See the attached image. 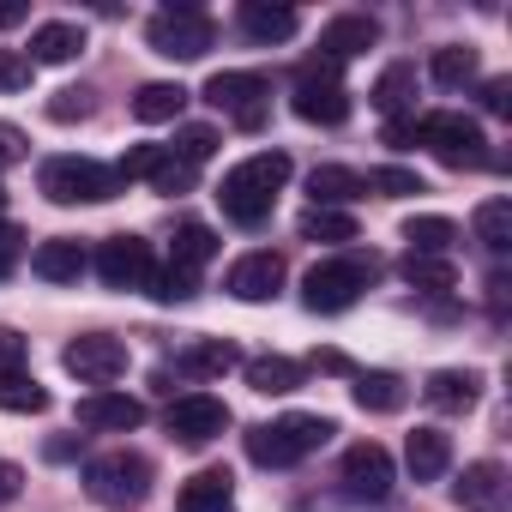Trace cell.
<instances>
[{
    "instance_id": "cell-20",
    "label": "cell",
    "mask_w": 512,
    "mask_h": 512,
    "mask_svg": "<svg viewBox=\"0 0 512 512\" xmlns=\"http://www.w3.org/2000/svg\"><path fill=\"white\" fill-rule=\"evenodd\" d=\"M422 398H428L434 410L458 416V410H470V404L482 398V374H470V368H434L428 386H422Z\"/></svg>"
},
{
    "instance_id": "cell-32",
    "label": "cell",
    "mask_w": 512,
    "mask_h": 512,
    "mask_svg": "<svg viewBox=\"0 0 512 512\" xmlns=\"http://www.w3.org/2000/svg\"><path fill=\"white\" fill-rule=\"evenodd\" d=\"M217 253V235H211V223H181L175 229V260L169 266H181V272H199L205 260Z\"/></svg>"
},
{
    "instance_id": "cell-46",
    "label": "cell",
    "mask_w": 512,
    "mask_h": 512,
    "mask_svg": "<svg viewBox=\"0 0 512 512\" xmlns=\"http://www.w3.org/2000/svg\"><path fill=\"white\" fill-rule=\"evenodd\" d=\"M19 253H25V235H19L13 223H0V278L19 266Z\"/></svg>"
},
{
    "instance_id": "cell-47",
    "label": "cell",
    "mask_w": 512,
    "mask_h": 512,
    "mask_svg": "<svg viewBox=\"0 0 512 512\" xmlns=\"http://www.w3.org/2000/svg\"><path fill=\"white\" fill-rule=\"evenodd\" d=\"M482 103H488L494 115H512V79H488V85H482Z\"/></svg>"
},
{
    "instance_id": "cell-21",
    "label": "cell",
    "mask_w": 512,
    "mask_h": 512,
    "mask_svg": "<svg viewBox=\"0 0 512 512\" xmlns=\"http://www.w3.org/2000/svg\"><path fill=\"white\" fill-rule=\"evenodd\" d=\"M79 55H85V31L79 25L55 19V25H37L31 31V67H67Z\"/></svg>"
},
{
    "instance_id": "cell-48",
    "label": "cell",
    "mask_w": 512,
    "mask_h": 512,
    "mask_svg": "<svg viewBox=\"0 0 512 512\" xmlns=\"http://www.w3.org/2000/svg\"><path fill=\"white\" fill-rule=\"evenodd\" d=\"M19 488H25V470H19L13 458H0V506L19 500Z\"/></svg>"
},
{
    "instance_id": "cell-7",
    "label": "cell",
    "mask_w": 512,
    "mask_h": 512,
    "mask_svg": "<svg viewBox=\"0 0 512 512\" xmlns=\"http://www.w3.org/2000/svg\"><path fill=\"white\" fill-rule=\"evenodd\" d=\"M61 368H67L79 386L109 392V386L127 374V344H121V338H109V332H85V338H73V344L61 350Z\"/></svg>"
},
{
    "instance_id": "cell-37",
    "label": "cell",
    "mask_w": 512,
    "mask_h": 512,
    "mask_svg": "<svg viewBox=\"0 0 512 512\" xmlns=\"http://www.w3.org/2000/svg\"><path fill=\"white\" fill-rule=\"evenodd\" d=\"M163 157H169V145H133V151L115 163V175H121V181H151Z\"/></svg>"
},
{
    "instance_id": "cell-11",
    "label": "cell",
    "mask_w": 512,
    "mask_h": 512,
    "mask_svg": "<svg viewBox=\"0 0 512 512\" xmlns=\"http://www.w3.org/2000/svg\"><path fill=\"white\" fill-rule=\"evenodd\" d=\"M151 272H157L151 266V241H139V235H109L103 253H97V278L109 290H145Z\"/></svg>"
},
{
    "instance_id": "cell-35",
    "label": "cell",
    "mask_w": 512,
    "mask_h": 512,
    "mask_svg": "<svg viewBox=\"0 0 512 512\" xmlns=\"http://www.w3.org/2000/svg\"><path fill=\"white\" fill-rule=\"evenodd\" d=\"M404 278H410L416 290L440 296V290H452V284H458V266H452V260H440V253H410V260H404Z\"/></svg>"
},
{
    "instance_id": "cell-51",
    "label": "cell",
    "mask_w": 512,
    "mask_h": 512,
    "mask_svg": "<svg viewBox=\"0 0 512 512\" xmlns=\"http://www.w3.org/2000/svg\"><path fill=\"white\" fill-rule=\"evenodd\" d=\"M0 211H7V187H0Z\"/></svg>"
},
{
    "instance_id": "cell-36",
    "label": "cell",
    "mask_w": 512,
    "mask_h": 512,
    "mask_svg": "<svg viewBox=\"0 0 512 512\" xmlns=\"http://www.w3.org/2000/svg\"><path fill=\"white\" fill-rule=\"evenodd\" d=\"M296 229H302V241H332V247L338 241H356V217L350 211H326V205H314Z\"/></svg>"
},
{
    "instance_id": "cell-4",
    "label": "cell",
    "mask_w": 512,
    "mask_h": 512,
    "mask_svg": "<svg viewBox=\"0 0 512 512\" xmlns=\"http://www.w3.org/2000/svg\"><path fill=\"white\" fill-rule=\"evenodd\" d=\"M416 145H428L446 169H476V163H488V139H482V127L470 121V115H458V109H434V115H422L416 121Z\"/></svg>"
},
{
    "instance_id": "cell-40",
    "label": "cell",
    "mask_w": 512,
    "mask_h": 512,
    "mask_svg": "<svg viewBox=\"0 0 512 512\" xmlns=\"http://www.w3.org/2000/svg\"><path fill=\"white\" fill-rule=\"evenodd\" d=\"M193 272H181V266H163V272H151V296L157 302H193Z\"/></svg>"
},
{
    "instance_id": "cell-28",
    "label": "cell",
    "mask_w": 512,
    "mask_h": 512,
    "mask_svg": "<svg viewBox=\"0 0 512 512\" xmlns=\"http://www.w3.org/2000/svg\"><path fill=\"white\" fill-rule=\"evenodd\" d=\"M404 241H410V253H440V260H452V241H458V223L452 217H410L404 223Z\"/></svg>"
},
{
    "instance_id": "cell-13",
    "label": "cell",
    "mask_w": 512,
    "mask_h": 512,
    "mask_svg": "<svg viewBox=\"0 0 512 512\" xmlns=\"http://www.w3.org/2000/svg\"><path fill=\"white\" fill-rule=\"evenodd\" d=\"M223 290H229L235 302H272V296L284 290V253H272V247L241 253V260L229 266V278H223Z\"/></svg>"
},
{
    "instance_id": "cell-49",
    "label": "cell",
    "mask_w": 512,
    "mask_h": 512,
    "mask_svg": "<svg viewBox=\"0 0 512 512\" xmlns=\"http://www.w3.org/2000/svg\"><path fill=\"white\" fill-rule=\"evenodd\" d=\"M25 19H31L25 0H0V31H13V25H25Z\"/></svg>"
},
{
    "instance_id": "cell-31",
    "label": "cell",
    "mask_w": 512,
    "mask_h": 512,
    "mask_svg": "<svg viewBox=\"0 0 512 512\" xmlns=\"http://www.w3.org/2000/svg\"><path fill=\"white\" fill-rule=\"evenodd\" d=\"M428 79H434V85H446V91L470 85V79H476V49H464V43H446V49H434V61H428Z\"/></svg>"
},
{
    "instance_id": "cell-42",
    "label": "cell",
    "mask_w": 512,
    "mask_h": 512,
    "mask_svg": "<svg viewBox=\"0 0 512 512\" xmlns=\"http://www.w3.org/2000/svg\"><path fill=\"white\" fill-rule=\"evenodd\" d=\"M25 362H31V344L13 326H0V374H25Z\"/></svg>"
},
{
    "instance_id": "cell-17",
    "label": "cell",
    "mask_w": 512,
    "mask_h": 512,
    "mask_svg": "<svg viewBox=\"0 0 512 512\" xmlns=\"http://www.w3.org/2000/svg\"><path fill=\"white\" fill-rule=\"evenodd\" d=\"M175 506H181V512H235V476H229L223 464H211V470H199V476L181 482Z\"/></svg>"
},
{
    "instance_id": "cell-3",
    "label": "cell",
    "mask_w": 512,
    "mask_h": 512,
    "mask_svg": "<svg viewBox=\"0 0 512 512\" xmlns=\"http://www.w3.org/2000/svg\"><path fill=\"white\" fill-rule=\"evenodd\" d=\"M368 284H374V260H362V253H338V260H320L302 278V302L314 314H344Z\"/></svg>"
},
{
    "instance_id": "cell-14",
    "label": "cell",
    "mask_w": 512,
    "mask_h": 512,
    "mask_svg": "<svg viewBox=\"0 0 512 512\" xmlns=\"http://www.w3.org/2000/svg\"><path fill=\"white\" fill-rule=\"evenodd\" d=\"M344 488L362 500H386L392 494V452L380 440H356L344 452Z\"/></svg>"
},
{
    "instance_id": "cell-50",
    "label": "cell",
    "mask_w": 512,
    "mask_h": 512,
    "mask_svg": "<svg viewBox=\"0 0 512 512\" xmlns=\"http://www.w3.org/2000/svg\"><path fill=\"white\" fill-rule=\"evenodd\" d=\"M314 368H326V374H350V362H344L338 350H314Z\"/></svg>"
},
{
    "instance_id": "cell-34",
    "label": "cell",
    "mask_w": 512,
    "mask_h": 512,
    "mask_svg": "<svg viewBox=\"0 0 512 512\" xmlns=\"http://www.w3.org/2000/svg\"><path fill=\"white\" fill-rule=\"evenodd\" d=\"M0 410H13V416H43V410H49V392H43L31 374H0Z\"/></svg>"
},
{
    "instance_id": "cell-41",
    "label": "cell",
    "mask_w": 512,
    "mask_h": 512,
    "mask_svg": "<svg viewBox=\"0 0 512 512\" xmlns=\"http://www.w3.org/2000/svg\"><path fill=\"white\" fill-rule=\"evenodd\" d=\"M193 175H199V169H193V163H181V157L169 151V157L157 163V175H151V193H187V187H193Z\"/></svg>"
},
{
    "instance_id": "cell-30",
    "label": "cell",
    "mask_w": 512,
    "mask_h": 512,
    "mask_svg": "<svg viewBox=\"0 0 512 512\" xmlns=\"http://www.w3.org/2000/svg\"><path fill=\"white\" fill-rule=\"evenodd\" d=\"M404 380L398 374H356V404L362 410H374V416H392V410H404Z\"/></svg>"
},
{
    "instance_id": "cell-18",
    "label": "cell",
    "mask_w": 512,
    "mask_h": 512,
    "mask_svg": "<svg viewBox=\"0 0 512 512\" xmlns=\"http://www.w3.org/2000/svg\"><path fill=\"white\" fill-rule=\"evenodd\" d=\"M374 43H380V25H374L368 13H338V19L320 31V49H326L332 67L350 61V55H362V49H374Z\"/></svg>"
},
{
    "instance_id": "cell-9",
    "label": "cell",
    "mask_w": 512,
    "mask_h": 512,
    "mask_svg": "<svg viewBox=\"0 0 512 512\" xmlns=\"http://www.w3.org/2000/svg\"><path fill=\"white\" fill-rule=\"evenodd\" d=\"M145 43L157 55H169V61H199L211 49V19L199 7H169V13H157L145 25Z\"/></svg>"
},
{
    "instance_id": "cell-5",
    "label": "cell",
    "mask_w": 512,
    "mask_h": 512,
    "mask_svg": "<svg viewBox=\"0 0 512 512\" xmlns=\"http://www.w3.org/2000/svg\"><path fill=\"white\" fill-rule=\"evenodd\" d=\"M37 181H43V193L55 205H97V199L121 193V175L103 169V163H91V157H49Z\"/></svg>"
},
{
    "instance_id": "cell-26",
    "label": "cell",
    "mask_w": 512,
    "mask_h": 512,
    "mask_svg": "<svg viewBox=\"0 0 512 512\" xmlns=\"http://www.w3.org/2000/svg\"><path fill=\"white\" fill-rule=\"evenodd\" d=\"M247 386L266 392V398H284V392L302 386V362H290V356H253L247 362Z\"/></svg>"
},
{
    "instance_id": "cell-1",
    "label": "cell",
    "mask_w": 512,
    "mask_h": 512,
    "mask_svg": "<svg viewBox=\"0 0 512 512\" xmlns=\"http://www.w3.org/2000/svg\"><path fill=\"white\" fill-rule=\"evenodd\" d=\"M284 181H290V157H284V151H253L247 163H235V169L223 175L217 205H223L229 223L260 229V223L272 217V199L284 193Z\"/></svg>"
},
{
    "instance_id": "cell-19",
    "label": "cell",
    "mask_w": 512,
    "mask_h": 512,
    "mask_svg": "<svg viewBox=\"0 0 512 512\" xmlns=\"http://www.w3.org/2000/svg\"><path fill=\"white\" fill-rule=\"evenodd\" d=\"M85 247L73 241V235H55V241H43L37 253H31V272L43 278V284H79L85 278Z\"/></svg>"
},
{
    "instance_id": "cell-27",
    "label": "cell",
    "mask_w": 512,
    "mask_h": 512,
    "mask_svg": "<svg viewBox=\"0 0 512 512\" xmlns=\"http://www.w3.org/2000/svg\"><path fill=\"white\" fill-rule=\"evenodd\" d=\"M410 103H416V67H410V61H392V67L374 79V109L398 121Z\"/></svg>"
},
{
    "instance_id": "cell-6",
    "label": "cell",
    "mask_w": 512,
    "mask_h": 512,
    "mask_svg": "<svg viewBox=\"0 0 512 512\" xmlns=\"http://www.w3.org/2000/svg\"><path fill=\"white\" fill-rule=\"evenodd\" d=\"M85 488H91V500H103V506H139L145 494H151V458H139V452H103V458H91L85 464Z\"/></svg>"
},
{
    "instance_id": "cell-8",
    "label": "cell",
    "mask_w": 512,
    "mask_h": 512,
    "mask_svg": "<svg viewBox=\"0 0 512 512\" xmlns=\"http://www.w3.org/2000/svg\"><path fill=\"white\" fill-rule=\"evenodd\" d=\"M290 109H296L302 121H314V127H338V121H350V91L338 85V67H332V61L302 67Z\"/></svg>"
},
{
    "instance_id": "cell-15",
    "label": "cell",
    "mask_w": 512,
    "mask_h": 512,
    "mask_svg": "<svg viewBox=\"0 0 512 512\" xmlns=\"http://www.w3.org/2000/svg\"><path fill=\"white\" fill-rule=\"evenodd\" d=\"M79 422L97 428V434H133L145 422V404L127 398V392H85L79 398Z\"/></svg>"
},
{
    "instance_id": "cell-25",
    "label": "cell",
    "mask_w": 512,
    "mask_h": 512,
    "mask_svg": "<svg viewBox=\"0 0 512 512\" xmlns=\"http://www.w3.org/2000/svg\"><path fill=\"white\" fill-rule=\"evenodd\" d=\"M308 193H314V205L338 211V205H350L356 193H368V181H362L356 169H344V163H326V169H314V175H308Z\"/></svg>"
},
{
    "instance_id": "cell-38",
    "label": "cell",
    "mask_w": 512,
    "mask_h": 512,
    "mask_svg": "<svg viewBox=\"0 0 512 512\" xmlns=\"http://www.w3.org/2000/svg\"><path fill=\"white\" fill-rule=\"evenodd\" d=\"M169 151H175V157H181V163H193V169H199V163H205V157H211V151H217V133H211V127H181V133H175V145H169Z\"/></svg>"
},
{
    "instance_id": "cell-2",
    "label": "cell",
    "mask_w": 512,
    "mask_h": 512,
    "mask_svg": "<svg viewBox=\"0 0 512 512\" xmlns=\"http://www.w3.org/2000/svg\"><path fill=\"white\" fill-rule=\"evenodd\" d=\"M332 416H284V422H266V428H247V458L253 464H266V470H290L302 464L308 452H320L332 440Z\"/></svg>"
},
{
    "instance_id": "cell-33",
    "label": "cell",
    "mask_w": 512,
    "mask_h": 512,
    "mask_svg": "<svg viewBox=\"0 0 512 512\" xmlns=\"http://www.w3.org/2000/svg\"><path fill=\"white\" fill-rule=\"evenodd\" d=\"M181 109H187V91L181 85H139V97H133V115L151 121V127L157 121H175Z\"/></svg>"
},
{
    "instance_id": "cell-44",
    "label": "cell",
    "mask_w": 512,
    "mask_h": 512,
    "mask_svg": "<svg viewBox=\"0 0 512 512\" xmlns=\"http://www.w3.org/2000/svg\"><path fill=\"white\" fill-rule=\"evenodd\" d=\"M85 115H91V91H55L49 121H85Z\"/></svg>"
},
{
    "instance_id": "cell-12",
    "label": "cell",
    "mask_w": 512,
    "mask_h": 512,
    "mask_svg": "<svg viewBox=\"0 0 512 512\" xmlns=\"http://www.w3.org/2000/svg\"><path fill=\"white\" fill-rule=\"evenodd\" d=\"M223 428H229V404L211 398V392H187V398L169 404V434H175L181 446H205V440H217Z\"/></svg>"
},
{
    "instance_id": "cell-16",
    "label": "cell",
    "mask_w": 512,
    "mask_h": 512,
    "mask_svg": "<svg viewBox=\"0 0 512 512\" xmlns=\"http://www.w3.org/2000/svg\"><path fill=\"white\" fill-rule=\"evenodd\" d=\"M452 494H458L464 512H500L506 506V464H494V458L464 464V476L452 482Z\"/></svg>"
},
{
    "instance_id": "cell-29",
    "label": "cell",
    "mask_w": 512,
    "mask_h": 512,
    "mask_svg": "<svg viewBox=\"0 0 512 512\" xmlns=\"http://www.w3.org/2000/svg\"><path fill=\"white\" fill-rule=\"evenodd\" d=\"M470 223H476V241L488 253H506L512 247V199H482Z\"/></svg>"
},
{
    "instance_id": "cell-23",
    "label": "cell",
    "mask_w": 512,
    "mask_h": 512,
    "mask_svg": "<svg viewBox=\"0 0 512 512\" xmlns=\"http://www.w3.org/2000/svg\"><path fill=\"white\" fill-rule=\"evenodd\" d=\"M404 464H410L416 482L446 476V464H452V434H440V428H416V434L404 440Z\"/></svg>"
},
{
    "instance_id": "cell-24",
    "label": "cell",
    "mask_w": 512,
    "mask_h": 512,
    "mask_svg": "<svg viewBox=\"0 0 512 512\" xmlns=\"http://www.w3.org/2000/svg\"><path fill=\"white\" fill-rule=\"evenodd\" d=\"M229 368H241V350L229 338H193L181 350V374H193V380H223Z\"/></svg>"
},
{
    "instance_id": "cell-10",
    "label": "cell",
    "mask_w": 512,
    "mask_h": 512,
    "mask_svg": "<svg viewBox=\"0 0 512 512\" xmlns=\"http://www.w3.org/2000/svg\"><path fill=\"white\" fill-rule=\"evenodd\" d=\"M266 97H272L266 73H211L205 79V103L223 109V115H235L241 127H260L266 121Z\"/></svg>"
},
{
    "instance_id": "cell-45",
    "label": "cell",
    "mask_w": 512,
    "mask_h": 512,
    "mask_svg": "<svg viewBox=\"0 0 512 512\" xmlns=\"http://www.w3.org/2000/svg\"><path fill=\"white\" fill-rule=\"evenodd\" d=\"M25 157H31L25 133H19L13 121H0V169H13V163H25Z\"/></svg>"
},
{
    "instance_id": "cell-43",
    "label": "cell",
    "mask_w": 512,
    "mask_h": 512,
    "mask_svg": "<svg viewBox=\"0 0 512 512\" xmlns=\"http://www.w3.org/2000/svg\"><path fill=\"white\" fill-rule=\"evenodd\" d=\"M31 85V61L19 49H0V91H25Z\"/></svg>"
},
{
    "instance_id": "cell-22",
    "label": "cell",
    "mask_w": 512,
    "mask_h": 512,
    "mask_svg": "<svg viewBox=\"0 0 512 512\" xmlns=\"http://www.w3.org/2000/svg\"><path fill=\"white\" fill-rule=\"evenodd\" d=\"M296 25H302L296 7H278V0H247V7H241V31L253 43H290Z\"/></svg>"
},
{
    "instance_id": "cell-39",
    "label": "cell",
    "mask_w": 512,
    "mask_h": 512,
    "mask_svg": "<svg viewBox=\"0 0 512 512\" xmlns=\"http://www.w3.org/2000/svg\"><path fill=\"white\" fill-rule=\"evenodd\" d=\"M368 187H374L380 199H410V193H422V175H416V169H374Z\"/></svg>"
}]
</instances>
